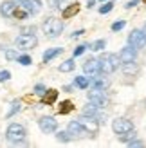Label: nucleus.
<instances>
[{"label": "nucleus", "instance_id": "bb28decb", "mask_svg": "<svg viewBox=\"0 0 146 148\" xmlns=\"http://www.w3.org/2000/svg\"><path fill=\"white\" fill-rule=\"evenodd\" d=\"M112 7H114V2H105L103 5L99 7V13H101V14H106V13L112 11Z\"/></svg>", "mask_w": 146, "mask_h": 148}, {"label": "nucleus", "instance_id": "412c9836", "mask_svg": "<svg viewBox=\"0 0 146 148\" xmlns=\"http://www.w3.org/2000/svg\"><path fill=\"white\" fill-rule=\"evenodd\" d=\"M78 11H79V7H78V2H76V4L69 5V7H65L61 13H63V18H70V16H74Z\"/></svg>", "mask_w": 146, "mask_h": 148}, {"label": "nucleus", "instance_id": "c85d7f7f", "mask_svg": "<svg viewBox=\"0 0 146 148\" xmlns=\"http://www.w3.org/2000/svg\"><path fill=\"white\" fill-rule=\"evenodd\" d=\"M56 96H58L56 90H47V92H45V101H47V103H53V101L56 99Z\"/></svg>", "mask_w": 146, "mask_h": 148}, {"label": "nucleus", "instance_id": "f8f14e48", "mask_svg": "<svg viewBox=\"0 0 146 148\" xmlns=\"http://www.w3.org/2000/svg\"><path fill=\"white\" fill-rule=\"evenodd\" d=\"M99 67H101L99 60H96V58H89V60L83 63V72L87 74V76H94V74L99 72Z\"/></svg>", "mask_w": 146, "mask_h": 148}, {"label": "nucleus", "instance_id": "f704fd0d", "mask_svg": "<svg viewBox=\"0 0 146 148\" xmlns=\"http://www.w3.org/2000/svg\"><path fill=\"white\" fill-rule=\"evenodd\" d=\"M128 146H143V141H139V139H132V141L128 143Z\"/></svg>", "mask_w": 146, "mask_h": 148}, {"label": "nucleus", "instance_id": "9d476101", "mask_svg": "<svg viewBox=\"0 0 146 148\" xmlns=\"http://www.w3.org/2000/svg\"><path fill=\"white\" fill-rule=\"evenodd\" d=\"M108 85H110V81H108L106 74H103V72L94 74V78L90 79V87L92 88H101V90H106Z\"/></svg>", "mask_w": 146, "mask_h": 148}, {"label": "nucleus", "instance_id": "b1692460", "mask_svg": "<svg viewBox=\"0 0 146 148\" xmlns=\"http://www.w3.org/2000/svg\"><path fill=\"white\" fill-rule=\"evenodd\" d=\"M89 47H90L92 51H96V53H99V51H103V49L106 47V42H105V40H96L94 43H90Z\"/></svg>", "mask_w": 146, "mask_h": 148}, {"label": "nucleus", "instance_id": "a878e982", "mask_svg": "<svg viewBox=\"0 0 146 148\" xmlns=\"http://www.w3.org/2000/svg\"><path fill=\"white\" fill-rule=\"evenodd\" d=\"M70 110H72V103L70 101L60 103V114H67V112H70Z\"/></svg>", "mask_w": 146, "mask_h": 148}, {"label": "nucleus", "instance_id": "aec40b11", "mask_svg": "<svg viewBox=\"0 0 146 148\" xmlns=\"http://www.w3.org/2000/svg\"><path fill=\"white\" fill-rule=\"evenodd\" d=\"M58 69H60V72H72L76 69V63H74V60H65Z\"/></svg>", "mask_w": 146, "mask_h": 148}, {"label": "nucleus", "instance_id": "0eeeda50", "mask_svg": "<svg viewBox=\"0 0 146 148\" xmlns=\"http://www.w3.org/2000/svg\"><path fill=\"white\" fill-rule=\"evenodd\" d=\"M112 130H114L117 136L126 134V132L134 130V123L130 121V119H126V117H117V119L112 121Z\"/></svg>", "mask_w": 146, "mask_h": 148}, {"label": "nucleus", "instance_id": "6ab92c4d", "mask_svg": "<svg viewBox=\"0 0 146 148\" xmlns=\"http://www.w3.org/2000/svg\"><path fill=\"white\" fill-rule=\"evenodd\" d=\"M20 110H22V103H20V101H13V103H11V107H9V110L5 112V117L9 119V117H13L16 112H20Z\"/></svg>", "mask_w": 146, "mask_h": 148}, {"label": "nucleus", "instance_id": "9b49d317", "mask_svg": "<svg viewBox=\"0 0 146 148\" xmlns=\"http://www.w3.org/2000/svg\"><path fill=\"white\" fill-rule=\"evenodd\" d=\"M16 4L13 2V0H4L2 4H0V14H2L4 18H11L14 16V13H16Z\"/></svg>", "mask_w": 146, "mask_h": 148}, {"label": "nucleus", "instance_id": "7ed1b4c3", "mask_svg": "<svg viewBox=\"0 0 146 148\" xmlns=\"http://www.w3.org/2000/svg\"><path fill=\"white\" fill-rule=\"evenodd\" d=\"M25 128H24V125H20V123H11L9 127H7V132H5V139L7 141H11L14 145H25L24 141V137H25Z\"/></svg>", "mask_w": 146, "mask_h": 148}, {"label": "nucleus", "instance_id": "1a4fd4ad", "mask_svg": "<svg viewBox=\"0 0 146 148\" xmlns=\"http://www.w3.org/2000/svg\"><path fill=\"white\" fill-rule=\"evenodd\" d=\"M38 127H40V130L43 134H54L58 130V121L54 117H50V116H43V117H40Z\"/></svg>", "mask_w": 146, "mask_h": 148}, {"label": "nucleus", "instance_id": "6e6552de", "mask_svg": "<svg viewBox=\"0 0 146 148\" xmlns=\"http://www.w3.org/2000/svg\"><path fill=\"white\" fill-rule=\"evenodd\" d=\"M87 98H89V101L96 103L99 108H105V107H106V103H108L106 92H105V90H101V88H92V90L87 94Z\"/></svg>", "mask_w": 146, "mask_h": 148}, {"label": "nucleus", "instance_id": "5701e85b", "mask_svg": "<svg viewBox=\"0 0 146 148\" xmlns=\"http://www.w3.org/2000/svg\"><path fill=\"white\" fill-rule=\"evenodd\" d=\"M56 139H58V141H61V143H69L70 139H72V136L69 134V130H60V132L56 130Z\"/></svg>", "mask_w": 146, "mask_h": 148}, {"label": "nucleus", "instance_id": "e433bc0d", "mask_svg": "<svg viewBox=\"0 0 146 148\" xmlns=\"http://www.w3.org/2000/svg\"><path fill=\"white\" fill-rule=\"evenodd\" d=\"M81 34H85V31H83V29H79V31H76L74 34H72V38H74V40H76V38H78V36H81Z\"/></svg>", "mask_w": 146, "mask_h": 148}, {"label": "nucleus", "instance_id": "423d86ee", "mask_svg": "<svg viewBox=\"0 0 146 148\" xmlns=\"http://www.w3.org/2000/svg\"><path fill=\"white\" fill-rule=\"evenodd\" d=\"M128 45H132L137 51L146 45V33H144V29H134V31L128 34Z\"/></svg>", "mask_w": 146, "mask_h": 148}, {"label": "nucleus", "instance_id": "a211bd4d", "mask_svg": "<svg viewBox=\"0 0 146 148\" xmlns=\"http://www.w3.org/2000/svg\"><path fill=\"white\" fill-rule=\"evenodd\" d=\"M74 87H78V88H89L90 87V78H87V74H85V76H78L74 79Z\"/></svg>", "mask_w": 146, "mask_h": 148}, {"label": "nucleus", "instance_id": "2eb2a0df", "mask_svg": "<svg viewBox=\"0 0 146 148\" xmlns=\"http://www.w3.org/2000/svg\"><path fill=\"white\" fill-rule=\"evenodd\" d=\"M67 130H69V134H70L72 137H83V136L87 134V130L81 127V123H79L78 119H76V121H70L69 127H67Z\"/></svg>", "mask_w": 146, "mask_h": 148}, {"label": "nucleus", "instance_id": "7c9ffc66", "mask_svg": "<svg viewBox=\"0 0 146 148\" xmlns=\"http://www.w3.org/2000/svg\"><path fill=\"white\" fill-rule=\"evenodd\" d=\"M20 33H24V34H34V33H36V27H34V25L22 27V29H20Z\"/></svg>", "mask_w": 146, "mask_h": 148}, {"label": "nucleus", "instance_id": "4be33fe9", "mask_svg": "<svg viewBox=\"0 0 146 148\" xmlns=\"http://www.w3.org/2000/svg\"><path fill=\"white\" fill-rule=\"evenodd\" d=\"M4 56H5V60H9V62H16L20 54H18L16 49H7V47H5V49H4Z\"/></svg>", "mask_w": 146, "mask_h": 148}, {"label": "nucleus", "instance_id": "ea45409f", "mask_svg": "<svg viewBox=\"0 0 146 148\" xmlns=\"http://www.w3.org/2000/svg\"><path fill=\"white\" fill-rule=\"evenodd\" d=\"M99 2H106V0H99Z\"/></svg>", "mask_w": 146, "mask_h": 148}, {"label": "nucleus", "instance_id": "c756f323", "mask_svg": "<svg viewBox=\"0 0 146 148\" xmlns=\"http://www.w3.org/2000/svg\"><path fill=\"white\" fill-rule=\"evenodd\" d=\"M125 25H126V22H125V20H119V22H115V24H112V31L117 33V31H121Z\"/></svg>", "mask_w": 146, "mask_h": 148}, {"label": "nucleus", "instance_id": "4c0bfd02", "mask_svg": "<svg viewBox=\"0 0 146 148\" xmlns=\"http://www.w3.org/2000/svg\"><path fill=\"white\" fill-rule=\"evenodd\" d=\"M96 5V0H89V2H87V7H94Z\"/></svg>", "mask_w": 146, "mask_h": 148}, {"label": "nucleus", "instance_id": "f03ea898", "mask_svg": "<svg viewBox=\"0 0 146 148\" xmlns=\"http://www.w3.org/2000/svg\"><path fill=\"white\" fill-rule=\"evenodd\" d=\"M99 63H101V67H99V72H103V74H112L114 71H117L121 67V56L119 54H105L103 58H99Z\"/></svg>", "mask_w": 146, "mask_h": 148}, {"label": "nucleus", "instance_id": "58836bf2", "mask_svg": "<svg viewBox=\"0 0 146 148\" xmlns=\"http://www.w3.org/2000/svg\"><path fill=\"white\" fill-rule=\"evenodd\" d=\"M13 2L16 4V5H22V2H24V0H13Z\"/></svg>", "mask_w": 146, "mask_h": 148}, {"label": "nucleus", "instance_id": "4468645a", "mask_svg": "<svg viewBox=\"0 0 146 148\" xmlns=\"http://www.w3.org/2000/svg\"><path fill=\"white\" fill-rule=\"evenodd\" d=\"M121 62L123 63H126V62H135V58H137V49H134L132 45H126L125 49H121Z\"/></svg>", "mask_w": 146, "mask_h": 148}, {"label": "nucleus", "instance_id": "72a5a7b5", "mask_svg": "<svg viewBox=\"0 0 146 148\" xmlns=\"http://www.w3.org/2000/svg\"><path fill=\"white\" fill-rule=\"evenodd\" d=\"M9 78H11V72L9 71H2V72H0V83H2V81H7Z\"/></svg>", "mask_w": 146, "mask_h": 148}, {"label": "nucleus", "instance_id": "c9c22d12", "mask_svg": "<svg viewBox=\"0 0 146 148\" xmlns=\"http://www.w3.org/2000/svg\"><path fill=\"white\" fill-rule=\"evenodd\" d=\"M139 2H141V0H130V2L126 4V9H130V7H135V5L139 4Z\"/></svg>", "mask_w": 146, "mask_h": 148}, {"label": "nucleus", "instance_id": "473e14b6", "mask_svg": "<svg viewBox=\"0 0 146 148\" xmlns=\"http://www.w3.org/2000/svg\"><path fill=\"white\" fill-rule=\"evenodd\" d=\"M87 49H89V45H78V47L74 49V56H81Z\"/></svg>", "mask_w": 146, "mask_h": 148}, {"label": "nucleus", "instance_id": "39448f33", "mask_svg": "<svg viewBox=\"0 0 146 148\" xmlns=\"http://www.w3.org/2000/svg\"><path fill=\"white\" fill-rule=\"evenodd\" d=\"M14 45H16L18 49H34L36 45H38V38H36V34H24L20 33L16 38H14Z\"/></svg>", "mask_w": 146, "mask_h": 148}, {"label": "nucleus", "instance_id": "f257e3e1", "mask_svg": "<svg viewBox=\"0 0 146 148\" xmlns=\"http://www.w3.org/2000/svg\"><path fill=\"white\" fill-rule=\"evenodd\" d=\"M63 29H65L63 20L56 18V16H47L42 24V31L47 38H58V36L63 33Z\"/></svg>", "mask_w": 146, "mask_h": 148}, {"label": "nucleus", "instance_id": "f3484780", "mask_svg": "<svg viewBox=\"0 0 146 148\" xmlns=\"http://www.w3.org/2000/svg\"><path fill=\"white\" fill-rule=\"evenodd\" d=\"M63 53L61 47H54V49H47L45 53H43V63H49L50 60H54L56 56H60Z\"/></svg>", "mask_w": 146, "mask_h": 148}, {"label": "nucleus", "instance_id": "cd10ccee", "mask_svg": "<svg viewBox=\"0 0 146 148\" xmlns=\"http://www.w3.org/2000/svg\"><path fill=\"white\" fill-rule=\"evenodd\" d=\"M20 65H31L33 63V60H31V56H27V54H22V56H18V60H16Z\"/></svg>", "mask_w": 146, "mask_h": 148}, {"label": "nucleus", "instance_id": "ddd939ff", "mask_svg": "<svg viewBox=\"0 0 146 148\" xmlns=\"http://www.w3.org/2000/svg\"><path fill=\"white\" fill-rule=\"evenodd\" d=\"M20 7H24L29 14H38L42 11V0H24Z\"/></svg>", "mask_w": 146, "mask_h": 148}, {"label": "nucleus", "instance_id": "393cba45", "mask_svg": "<svg viewBox=\"0 0 146 148\" xmlns=\"http://www.w3.org/2000/svg\"><path fill=\"white\" fill-rule=\"evenodd\" d=\"M78 0H56V7L58 9H65V7H69V5H72V4H76Z\"/></svg>", "mask_w": 146, "mask_h": 148}, {"label": "nucleus", "instance_id": "2f4dec72", "mask_svg": "<svg viewBox=\"0 0 146 148\" xmlns=\"http://www.w3.org/2000/svg\"><path fill=\"white\" fill-rule=\"evenodd\" d=\"M47 92V88H45V85H42V83H38V85H34V94H40V96H43Z\"/></svg>", "mask_w": 146, "mask_h": 148}, {"label": "nucleus", "instance_id": "dca6fc26", "mask_svg": "<svg viewBox=\"0 0 146 148\" xmlns=\"http://www.w3.org/2000/svg\"><path fill=\"white\" fill-rule=\"evenodd\" d=\"M121 69L126 76H135V74L139 72V65L135 62H126V63H121Z\"/></svg>", "mask_w": 146, "mask_h": 148}, {"label": "nucleus", "instance_id": "20e7f679", "mask_svg": "<svg viewBox=\"0 0 146 148\" xmlns=\"http://www.w3.org/2000/svg\"><path fill=\"white\" fill-rule=\"evenodd\" d=\"M78 121L81 123V127L87 130V134H89L90 137H94L99 132V121L96 119V117H92V116H87V114H81L78 117Z\"/></svg>", "mask_w": 146, "mask_h": 148}]
</instances>
